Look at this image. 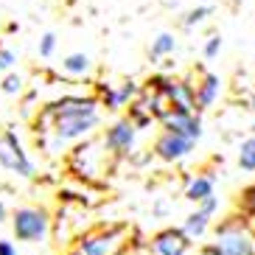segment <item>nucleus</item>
Segmentation results:
<instances>
[{
    "label": "nucleus",
    "mask_w": 255,
    "mask_h": 255,
    "mask_svg": "<svg viewBox=\"0 0 255 255\" xmlns=\"http://www.w3.org/2000/svg\"><path fill=\"white\" fill-rule=\"evenodd\" d=\"M101 121H104V107L96 93L93 96L70 93L39 110L34 124L37 129L34 140L48 157H62V154H70L73 146L96 137Z\"/></svg>",
    "instance_id": "1"
},
{
    "label": "nucleus",
    "mask_w": 255,
    "mask_h": 255,
    "mask_svg": "<svg viewBox=\"0 0 255 255\" xmlns=\"http://www.w3.org/2000/svg\"><path fill=\"white\" fill-rule=\"evenodd\" d=\"M196 255H255V233L239 213L227 216L213 227V241H205Z\"/></svg>",
    "instance_id": "2"
},
{
    "label": "nucleus",
    "mask_w": 255,
    "mask_h": 255,
    "mask_svg": "<svg viewBox=\"0 0 255 255\" xmlns=\"http://www.w3.org/2000/svg\"><path fill=\"white\" fill-rule=\"evenodd\" d=\"M132 239L129 225H98L93 230L82 233L76 241V255H124Z\"/></svg>",
    "instance_id": "3"
},
{
    "label": "nucleus",
    "mask_w": 255,
    "mask_h": 255,
    "mask_svg": "<svg viewBox=\"0 0 255 255\" xmlns=\"http://www.w3.org/2000/svg\"><path fill=\"white\" fill-rule=\"evenodd\" d=\"M11 233H14L17 241H25V244H42L48 241L53 230V219L45 208L39 205H20V208L11 210Z\"/></svg>",
    "instance_id": "4"
},
{
    "label": "nucleus",
    "mask_w": 255,
    "mask_h": 255,
    "mask_svg": "<svg viewBox=\"0 0 255 255\" xmlns=\"http://www.w3.org/2000/svg\"><path fill=\"white\" fill-rule=\"evenodd\" d=\"M137 140H140V129L132 124L129 115H118L101 129V143L113 160H132L137 151Z\"/></svg>",
    "instance_id": "5"
},
{
    "label": "nucleus",
    "mask_w": 255,
    "mask_h": 255,
    "mask_svg": "<svg viewBox=\"0 0 255 255\" xmlns=\"http://www.w3.org/2000/svg\"><path fill=\"white\" fill-rule=\"evenodd\" d=\"M110 151L104 149V143H101V135L98 137H90V140L79 143V146H73L68 154V163L70 168H73L76 177H82V180H98L101 174H104L107 163H110Z\"/></svg>",
    "instance_id": "6"
},
{
    "label": "nucleus",
    "mask_w": 255,
    "mask_h": 255,
    "mask_svg": "<svg viewBox=\"0 0 255 255\" xmlns=\"http://www.w3.org/2000/svg\"><path fill=\"white\" fill-rule=\"evenodd\" d=\"M0 165H3L6 171L23 177V180H31V177L37 174V165L28 157L23 140L17 137V132L11 127L0 132Z\"/></svg>",
    "instance_id": "7"
},
{
    "label": "nucleus",
    "mask_w": 255,
    "mask_h": 255,
    "mask_svg": "<svg viewBox=\"0 0 255 255\" xmlns=\"http://www.w3.org/2000/svg\"><path fill=\"white\" fill-rule=\"evenodd\" d=\"M196 151V140L185 135H174V132H163L160 129L154 143H151V154L165 165H177L182 160H188Z\"/></svg>",
    "instance_id": "8"
},
{
    "label": "nucleus",
    "mask_w": 255,
    "mask_h": 255,
    "mask_svg": "<svg viewBox=\"0 0 255 255\" xmlns=\"http://www.w3.org/2000/svg\"><path fill=\"white\" fill-rule=\"evenodd\" d=\"M219 210H222V199L219 196H210L208 202L202 205H196L191 213H188L185 219H182V230H185V236L191 241H202L205 236H208L213 227H216V216H219Z\"/></svg>",
    "instance_id": "9"
},
{
    "label": "nucleus",
    "mask_w": 255,
    "mask_h": 255,
    "mask_svg": "<svg viewBox=\"0 0 255 255\" xmlns=\"http://www.w3.org/2000/svg\"><path fill=\"white\" fill-rule=\"evenodd\" d=\"M143 87L137 82H132V79H127V82H118V84H98L96 87V96L98 101H101V107H104L107 113H121V110H127V107H132L140 98Z\"/></svg>",
    "instance_id": "10"
},
{
    "label": "nucleus",
    "mask_w": 255,
    "mask_h": 255,
    "mask_svg": "<svg viewBox=\"0 0 255 255\" xmlns=\"http://www.w3.org/2000/svg\"><path fill=\"white\" fill-rule=\"evenodd\" d=\"M163 132H174V135H185L191 140H202L205 135V121H202V113H196V110H168V113L160 118L157 124Z\"/></svg>",
    "instance_id": "11"
},
{
    "label": "nucleus",
    "mask_w": 255,
    "mask_h": 255,
    "mask_svg": "<svg viewBox=\"0 0 255 255\" xmlns=\"http://www.w3.org/2000/svg\"><path fill=\"white\" fill-rule=\"evenodd\" d=\"M149 255H188L194 250V241L185 236L182 227H163L149 236Z\"/></svg>",
    "instance_id": "12"
},
{
    "label": "nucleus",
    "mask_w": 255,
    "mask_h": 255,
    "mask_svg": "<svg viewBox=\"0 0 255 255\" xmlns=\"http://www.w3.org/2000/svg\"><path fill=\"white\" fill-rule=\"evenodd\" d=\"M216 185L219 180L213 171H194L188 174L185 182H182V199L196 208V205L208 202L210 196H216Z\"/></svg>",
    "instance_id": "13"
},
{
    "label": "nucleus",
    "mask_w": 255,
    "mask_h": 255,
    "mask_svg": "<svg viewBox=\"0 0 255 255\" xmlns=\"http://www.w3.org/2000/svg\"><path fill=\"white\" fill-rule=\"evenodd\" d=\"M222 96V76L213 73V70H202V73L194 79V107L196 113H205L219 101Z\"/></svg>",
    "instance_id": "14"
},
{
    "label": "nucleus",
    "mask_w": 255,
    "mask_h": 255,
    "mask_svg": "<svg viewBox=\"0 0 255 255\" xmlns=\"http://www.w3.org/2000/svg\"><path fill=\"white\" fill-rule=\"evenodd\" d=\"M62 73L70 76V79H84V76L93 73V59L84 51H73L62 59Z\"/></svg>",
    "instance_id": "15"
},
{
    "label": "nucleus",
    "mask_w": 255,
    "mask_h": 255,
    "mask_svg": "<svg viewBox=\"0 0 255 255\" xmlns=\"http://www.w3.org/2000/svg\"><path fill=\"white\" fill-rule=\"evenodd\" d=\"M174 51H177V37H174L171 31H160L157 37L151 39V45H149V59L151 62L168 59Z\"/></svg>",
    "instance_id": "16"
},
{
    "label": "nucleus",
    "mask_w": 255,
    "mask_h": 255,
    "mask_svg": "<svg viewBox=\"0 0 255 255\" xmlns=\"http://www.w3.org/2000/svg\"><path fill=\"white\" fill-rule=\"evenodd\" d=\"M236 165L244 174H255V132L239 143V149H236Z\"/></svg>",
    "instance_id": "17"
},
{
    "label": "nucleus",
    "mask_w": 255,
    "mask_h": 255,
    "mask_svg": "<svg viewBox=\"0 0 255 255\" xmlns=\"http://www.w3.org/2000/svg\"><path fill=\"white\" fill-rule=\"evenodd\" d=\"M236 208H239V216L244 219V222L250 225V230L255 233V182H250V185L239 194Z\"/></svg>",
    "instance_id": "18"
},
{
    "label": "nucleus",
    "mask_w": 255,
    "mask_h": 255,
    "mask_svg": "<svg viewBox=\"0 0 255 255\" xmlns=\"http://www.w3.org/2000/svg\"><path fill=\"white\" fill-rule=\"evenodd\" d=\"M210 14H213V6H210V3H202V6L191 8V11H188V14L182 17V28H188V31L196 28V25H202Z\"/></svg>",
    "instance_id": "19"
},
{
    "label": "nucleus",
    "mask_w": 255,
    "mask_h": 255,
    "mask_svg": "<svg viewBox=\"0 0 255 255\" xmlns=\"http://www.w3.org/2000/svg\"><path fill=\"white\" fill-rule=\"evenodd\" d=\"M222 45H225V37H222V34H210V37L205 39V45H202V56L205 59H216L219 51H222Z\"/></svg>",
    "instance_id": "20"
},
{
    "label": "nucleus",
    "mask_w": 255,
    "mask_h": 255,
    "mask_svg": "<svg viewBox=\"0 0 255 255\" xmlns=\"http://www.w3.org/2000/svg\"><path fill=\"white\" fill-rule=\"evenodd\" d=\"M0 90L6 93V96H20V93H23V76H20V73L3 76V84H0Z\"/></svg>",
    "instance_id": "21"
},
{
    "label": "nucleus",
    "mask_w": 255,
    "mask_h": 255,
    "mask_svg": "<svg viewBox=\"0 0 255 255\" xmlns=\"http://www.w3.org/2000/svg\"><path fill=\"white\" fill-rule=\"evenodd\" d=\"M37 51H39V56H42V59H51V56H53V51H56V34H53V31L42 34Z\"/></svg>",
    "instance_id": "22"
},
{
    "label": "nucleus",
    "mask_w": 255,
    "mask_h": 255,
    "mask_svg": "<svg viewBox=\"0 0 255 255\" xmlns=\"http://www.w3.org/2000/svg\"><path fill=\"white\" fill-rule=\"evenodd\" d=\"M17 65V53L11 51V48H0V76L3 73H11V68Z\"/></svg>",
    "instance_id": "23"
},
{
    "label": "nucleus",
    "mask_w": 255,
    "mask_h": 255,
    "mask_svg": "<svg viewBox=\"0 0 255 255\" xmlns=\"http://www.w3.org/2000/svg\"><path fill=\"white\" fill-rule=\"evenodd\" d=\"M168 210H171V205L165 202V199H157V202L151 205V216L163 219V216H168Z\"/></svg>",
    "instance_id": "24"
},
{
    "label": "nucleus",
    "mask_w": 255,
    "mask_h": 255,
    "mask_svg": "<svg viewBox=\"0 0 255 255\" xmlns=\"http://www.w3.org/2000/svg\"><path fill=\"white\" fill-rule=\"evenodd\" d=\"M0 255H17L14 241H8V239H0Z\"/></svg>",
    "instance_id": "25"
},
{
    "label": "nucleus",
    "mask_w": 255,
    "mask_h": 255,
    "mask_svg": "<svg viewBox=\"0 0 255 255\" xmlns=\"http://www.w3.org/2000/svg\"><path fill=\"white\" fill-rule=\"evenodd\" d=\"M6 222H11V213H8L6 202H3V199H0V225H6Z\"/></svg>",
    "instance_id": "26"
},
{
    "label": "nucleus",
    "mask_w": 255,
    "mask_h": 255,
    "mask_svg": "<svg viewBox=\"0 0 255 255\" xmlns=\"http://www.w3.org/2000/svg\"><path fill=\"white\" fill-rule=\"evenodd\" d=\"M65 3H68V6H76V3H79V0H65Z\"/></svg>",
    "instance_id": "27"
},
{
    "label": "nucleus",
    "mask_w": 255,
    "mask_h": 255,
    "mask_svg": "<svg viewBox=\"0 0 255 255\" xmlns=\"http://www.w3.org/2000/svg\"><path fill=\"white\" fill-rule=\"evenodd\" d=\"M68 255H76V253H68Z\"/></svg>",
    "instance_id": "28"
},
{
    "label": "nucleus",
    "mask_w": 255,
    "mask_h": 255,
    "mask_svg": "<svg viewBox=\"0 0 255 255\" xmlns=\"http://www.w3.org/2000/svg\"><path fill=\"white\" fill-rule=\"evenodd\" d=\"M236 3H241V0H236Z\"/></svg>",
    "instance_id": "29"
}]
</instances>
